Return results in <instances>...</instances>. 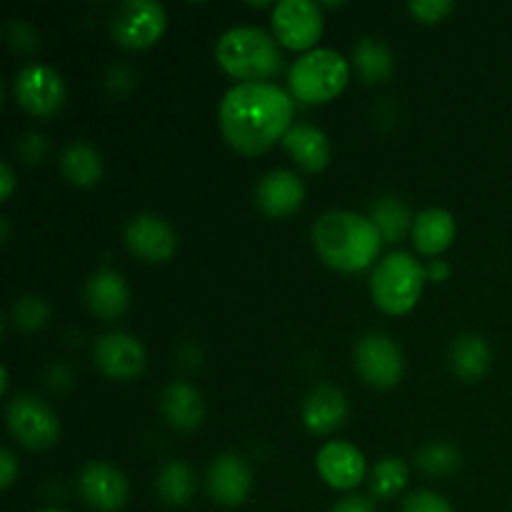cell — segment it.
Listing matches in <instances>:
<instances>
[{
  "mask_svg": "<svg viewBox=\"0 0 512 512\" xmlns=\"http://www.w3.org/2000/svg\"><path fill=\"white\" fill-rule=\"evenodd\" d=\"M295 100L275 83H238L220 100V130L235 153L263 155L293 128Z\"/></svg>",
  "mask_w": 512,
  "mask_h": 512,
  "instance_id": "1",
  "label": "cell"
},
{
  "mask_svg": "<svg viewBox=\"0 0 512 512\" xmlns=\"http://www.w3.org/2000/svg\"><path fill=\"white\" fill-rule=\"evenodd\" d=\"M313 245L328 268L360 273L378 260L383 235L370 218L350 210H330L315 220Z\"/></svg>",
  "mask_w": 512,
  "mask_h": 512,
  "instance_id": "2",
  "label": "cell"
},
{
  "mask_svg": "<svg viewBox=\"0 0 512 512\" xmlns=\"http://www.w3.org/2000/svg\"><path fill=\"white\" fill-rule=\"evenodd\" d=\"M215 63L240 83H268L283 70V55L275 35L243 25L220 35L215 43Z\"/></svg>",
  "mask_w": 512,
  "mask_h": 512,
  "instance_id": "3",
  "label": "cell"
},
{
  "mask_svg": "<svg viewBox=\"0 0 512 512\" xmlns=\"http://www.w3.org/2000/svg\"><path fill=\"white\" fill-rule=\"evenodd\" d=\"M350 80V63L330 48L303 53L288 70L293 100L303 105H325L338 98Z\"/></svg>",
  "mask_w": 512,
  "mask_h": 512,
  "instance_id": "4",
  "label": "cell"
},
{
  "mask_svg": "<svg viewBox=\"0 0 512 512\" xmlns=\"http://www.w3.org/2000/svg\"><path fill=\"white\" fill-rule=\"evenodd\" d=\"M425 280H428L425 265H420L413 255L390 253L375 265L370 295L385 315H405L418 305Z\"/></svg>",
  "mask_w": 512,
  "mask_h": 512,
  "instance_id": "5",
  "label": "cell"
},
{
  "mask_svg": "<svg viewBox=\"0 0 512 512\" xmlns=\"http://www.w3.org/2000/svg\"><path fill=\"white\" fill-rule=\"evenodd\" d=\"M10 435L28 450H48L60 438V420L48 403L35 395H18L5 410Z\"/></svg>",
  "mask_w": 512,
  "mask_h": 512,
  "instance_id": "6",
  "label": "cell"
},
{
  "mask_svg": "<svg viewBox=\"0 0 512 512\" xmlns=\"http://www.w3.org/2000/svg\"><path fill=\"white\" fill-rule=\"evenodd\" d=\"M168 15L155 0H128L113 15V40L125 50L153 48L165 33Z\"/></svg>",
  "mask_w": 512,
  "mask_h": 512,
  "instance_id": "7",
  "label": "cell"
},
{
  "mask_svg": "<svg viewBox=\"0 0 512 512\" xmlns=\"http://www.w3.org/2000/svg\"><path fill=\"white\" fill-rule=\"evenodd\" d=\"M270 23H273L275 40L283 48L298 50V53L315 50L325 30L320 5L313 0H283L273 5Z\"/></svg>",
  "mask_w": 512,
  "mask_h": 512,
  "instance_id": "8",
  "label": "cell"
},
{
  "mask_svg": "<svg viewBox=\"0 0 512 512\" xmlns=\"http://www.w3.org/2000/svg\"><path fill=\"white\" fill-rule=\"evenodd\" d=\"M13 95L25 113L35 118H53L65 105V83L48 65H25L13 80Z\"/></svg>",
  "mask_w": 512,
  "mask_h": 512,
  "instance_id": "9",
  "label": "cell"
},
{
  "mask_svg": "<svg viewBox=\"0 0 512 512\" xmlns=\"http://www.w3.org/2000/svg\"><path fill=\"white\" fill-rule=\"evenodd\" d=\"M355 370H358L360 378L368 385L378 390L395 388L403 378V353L395 345V340H390L383 333H370L365 338L358 340L355 345Z\"/></svg>",
  "mask_w": 512,
  "mask_h": 512,
  "instance_id": "10",
  "label": "cell"
},
{
  "mask_svg": "<svg viewBox=\"0 0 512 512\" xmlns=\"http://www.w3.org/2000/svg\"><path fill=\"white\" fill-rule=\"evenodd\" d=\"M125 245L135 258L145 260V263H168L178 248V238L165 218L140 213L125 225Z\"/></svg>",
  "mask_w": 512,
  "mask_h": 512,
  "instance_id": "11",
  "label": "cell"
},
{
  "mask_svg": "<svg viewBox=\"0 0 512 512\" xmlns=\"http://www.w3.org/2000/svg\"><path fill=\"white\" fill-rule=\"evenodd\" d=\"M78 488H80V495H83L85 505L93 508L95 512L123 510L130 495L125 475L120 473L115 465L100 463V460H93V463H88L83 470H80Z\"/></svg>",
  "mask_w": 512,
  "mask_h": 512,
  "instance_id": "12",
  "label": "cell"
},
{
  "mask_svg": "<svg viewBox=\"0 0 512 512\" xmlns=\"http://www.w3.org/2000/svg\"><path fill=\"white\" fill-rule=\"evenodd\" d=\"M95 365L110 380H133L148 365V355L140 340L128 333H108L95 343Z\"/></svg>",
  "mask_w": 512,
  "mask_h": 512,
  "instance_id": "13",
  "label": "cell"
},
{
  "mask_svg": "<svg viewBox=\"0 0 512 512\" xmlns=\"http://www.w3.org/2000/svg\"><path fill=\"white\" fill-rule=\"evenodd\" d=\"M205 485H208V493L215 503L223 505V508H238L248 500L253 473L240 455L223 453L210 463Z\"/></svg>",
  "mask_w": 512,
  "mask_h": 512,
  "instance_id": "14",
  "label": "cell"
},
{
  "mask_svg": "<svg viewBox=\"0 0 512 512\" xmlns=\"http://www.w3.org/2000/svg\"><path fill=\"white\" fill-rule=\"evenodd\" d=\"M318 473L333 490H353L365 478V455L345 440H330L318 450Z\"/></svg>",
  "mask_w": 512,
  "mask_h": 512,
  "instance_id": "15",
  "label": "cell"
},
{
  "mask_svg": "<svg viewBox=\"0 0 512 512\" xmlns=\"http://www.w3.org/2000/svg\"><path fill=\"white\" fill-rule=\"evenodd\" d=\"M255 200L268 218H290L303 205L305 185L290 170H270L260 178L258 188H255Z\"/></svg>",
  "mask_w": 512,
  "mask_h": 512,
  "instance_id": "16",
  "label": "cell"
},
{
  "mask_svg": "<svg viewBox=\"0 0 512 512\" xmlns=\"http://www.w3.org/2000/svg\"><path fill=\"white\" fill-rule=\"evenodd\" d=\"M300 418H303V425L313 435H330L348 418L345 393L333 388V385H318V388H313L305 395Z\"/></svg>",
  "mask_w": 512,
  "mask_h": 512,
  "instance_id": "17",
  "label": "cell"
},
{
  "mask_svg": "<svg viewBox=\"0 0 512 512\" xmlns=\"http://www.w3.org/2000/svg\"><path fill=\"white\" fill-rule=\"evenodd\" d=\"M85 303H88V308L98 318H120V315H125V310L130 305L128 283L115 270H98V273L90 275L88 285H85Z\"/></svg>",
  "mask_w": 512,
  "mask_h": 512,
  "instance_id": "18",
  "label": "cell"
},
{
  "mask_svg": "<svg viewBox=\"0 0 512 512\" xmlns=\"http://www.w3.org/2000/svg\"><path fill=\"white\" fill-rule=\"evenodd\" d=\"M160 408H163L165 420L170 428L180 430V433H190V430L200 428L205 418V403L203 395L185 380H175L163 390L160 398Z\"/></svg>",
  "mask_w": 512,
  "mask_h": 512,
  "instance_id": "19",
  "label": "cell"
},
{
  "mask_svg": "<svg viewBox=\"0 0 512 512\" xmlns=\"http://www.w3.org/2000/svg\"><path fill=\"white\" fill-rule=\"evenodd\" d=\"M285 148V153L295 160L303 170L308 173H323L330 163V143L328 135L320 128L308 123L293 125L288 130V135L280 143Z\"/></svg>",
  "mask_w": 512,
  "mask_h": 512,
  "instance_id": "20",
  "label": "cell"
},
{
  "mask_svg": "<svg viewBox=\"0 0 512 512\" xmlns=\"http://www.w3.org/2000/svg\"><path fill=\"white\" fill-rule=\"evenodd\" d=\"M455 233H458L455 218L443 208L423 210V213L415 218L413 230H410V235H413V245L418 248V253L430 255V258L445 253V250L453 245Z\"/></svg>",
  "mask_w": 512,
  "mask_h": 512,
  "instance_id": "21",
  "label": "cell"
},
{
  "mask_svg": "<svg viewBox=\"0 0 512 512\" xmlns=\"http://www.w3.org/2000/svg\"><path fill=\"white\" fill-rule=\"evenodd\" d=\"M493 363V353L480 335H460L450 348V368L463 383H478Z\"/></svg>",
  "mask_w": 512,
  "mask_h": 512,
  "instance_id": "22",
  "label": "cell"
},
{
  "mask_svg": "<svg viewBox=\"0 0 512 512\" xmlns=\"http://www.w3.org/2000/svg\"><path fill=\"white\" fill-rule=\"evenodd\" d=\"M60 170L75 188H93L103 178V158L93 145L75 140L60 155Z\"/></svg>",
  "mask_w": 512,
  "mask_h": 512,
  "instance_id": "23",
  "label": "cell"
},
{
  "mask_svg": "<svg viewBox=\"0 0 512 512\" xmlns=\"http://www.w3.org/2000/svg\"><path fill=\"white\" fill-rule=\"evenodd\" d=\"M353 65L355 70H358L360 78L368 85L385 83V80H390V75H393L395 70L393 53H390L388 45L378 38H365L355 45Z\"/></svg>",
  "mask_w": 512,
  "mask_h": 512,
  "instance_id": "24",
  "label": "cell"
},
{
  "mask_svg": "<svg viewBox=\"0 0 512 512\" xmlns=\"http://www.w3.org/2000/svg\"><path fill=\"white\" fill-rule=\"evenodd\" d=\"M370 220H373L375 228L383 235V243H398V240H403V235L408 230H413L415 223L408 205L400 198H395V195H385V198L375 200L373 210H370Z\"/></svg>",
  "mask_w": 512,
  "mask_h": 512,
  "instance_id": "25",
  "label": "cell"
},
{
  "mask_svg": "<svg viewBox=\"0 0 512 512\" xmlns=\"http://www.w3.org/2000/svg\"><path fill=\"white\" fill-rule=\"evenodd\" d=\"M195 473L183 463V460H170L155 480V490L158 498L170 508H183L193 500L195 495Z\"/></svg>",
  "mask_w": 512,
  "mask_h": 512,
  "instance_id": "26",
  "label": "cell"
},
{
  "mask_svg": "<svg viewBox=\"0 0 512 512\" xmlns=\"http://www.w3.org/2000/svg\"><path fill=\"white\" fill-rule=\"evenodd\" d=\"M408 485V465L398 458H383L370 470V490L378 500H393Z\"/></svg>",
  "mask_w": 512,
  "mask_h": 512,
  "instance_id": "27",
  "label": "cell"
},
{
  "mask_svg": "<svg viewBox=\"0 0 512 512\" xmlns=\"http://www.w3.org/2000/svg\"><path fill=\"white\" fill-rule=\"evenodd\" d=\"M415 463H418V468L428 475H450L463 465V455H460V450L455 448V445L435 440V443L423 445V448L418 450Z\"/></svg>",
  "mask_w": 512,
  "mask_h": 512,
  "instance_id": "28",
  "label": "cell"
},
{
  "mask_svg": "<svg viewBox=\"0 0 512 512\" xmlns=\"http://www.w3.org/2000/svg\"><path fill=\"white\" fill-rule=\"evenodd\" d=\"M50 308L43 298H20L18 303L13 305V323L15 328L20 330H38L48 323Z\"/></svg>",
  "mask_w": 512,
  "mask_h": 512,
  "instance_id": "29",
  "label": "cell"
},
{
  "mask_svg": "<svg viewBox=\"0 0 512 512\" xmlns=\"http://www.w3.org/2000/svg\"><path fill=\"white\" fill-rule=\"evenodd\" d=\"M408 10L418 23L435 25L443 23L453 13L455 5L450 0H413V3H408Z\"/></svg>",
  "mask_w": 512,
  "mask_h": 512,
  "instance_id": "30",
  "label": "cell"
},
{
  "mask_svg": "<svg viewBox=\"0 0 512 512\" xmlns=\"http://www.w3.org/2000/svg\"><path fill=\"white\" fill-rule=\"evenodd\" d=\"M403 512H455L443 495L433 490H418L403 503Z\"/></svg>",
  "mask_w": 512,
  "mask_h": 512,
  "instance_id": "31",
  "label": "cell"
},
{
  "mask_svg": "<svg viewBox=\"0 0 512 512\" xmlns=\"http://www.w3.org/2000/svg\"><path fill=\"white\" fill-rule=\"evenodd\" d=\"M18 460H15L13 450L5 448L3 453H0V488L8 490L10 485L15 483V478H18Z\"/></svg>",
  "mask_w": 512,
  "mask_h": 512,
  "instance_id": "32",
  "label": "cell"
},
{
  "mask_svg": "<svg viewBox=\"0 0 512 512\" xmlns=\"http://www.w3.org/2000/svg\"><path fill=\"white\" fill-rule=\"evenodd\" d=\"M20 155H23V158H28V163H35V160H40L43 158V153H45V138H40V135H28V138L23 140V143H20Z\"/></svg>",
  "mask_w": 512,
  "mask_h": 512,
  "instance_id": "33",
  "label": "cell"
},
{
  "mask_svg": "<svg viewBox=\"0 0 512 512\" xmlns=\"http://www.w3.org/2000/svg\"><path fill=\"white\" fill-rule=\"evenodd\" d=\"M333 512H378V510H375L373 500L360 498V495H350V498L340 500V503L333 508Z\"/></svg>",
  "mask_w": 512,
  "mask_h": 512,
  "instance_id": "34",
  "label": "cell"
},
{
  "mask_svg": "<svg viewBox=\"0 0 512 512\" xmlns=\"http://www.w3.org/2000/svg\"><path fill=\"white\" fill-rule=\"evenodd\" d=\"M13 190H15V173L8 163H3L0 165V195H3V200H10Z\"/></svg>",
  "mask_w": 512,
  "mask_h": 512,
  "instance_id": "35",
  "label": "cell"
},
{
  "mask_svg": "<svg viewBox=\"0 0 512 512\" xmlns=\"http://www.w3.org/2000/svg\"><path fill=\"white\" fill-rule=\"evenodd\" d=\"M425 273H428V280H448V275H450V268H448V263H445V260H433V263L428 265V268H425Z\"/></svg>",
  "mask_w": 512,
  "mask_h": 512,
  "instance_id": "36",
  "label": "cell"
},
{
  "mask_svg": "<svg viewBox=\"0 0 512 512\" xmlns=\"http://www.w3.org/2000/svg\"><path fill=\"white\" fill-rule=\"evenodd\" d=\"M8 383H10L8 368H3V383H0V393H3V395H8Z\"/></svg>",
  "mask_w": 512,
  "mask_h": 512,
  "instance_id": "37",
  "label": "cell"
},
{
  "mask_svg": "<svg viewBox=\"0 0 512 512\" xmlns=\"http://www.w3.org/2000/svg\"><path fill=\"white\" fill-rule=\"evenodd\" d=\"M38 512H65V510H60V508H45V510H38Z\"/></svg>",
  "mask_w": 512,
  "mask_h": 512,
  "instance_id": "38",
  "label": "cell"
}]
</instances>
